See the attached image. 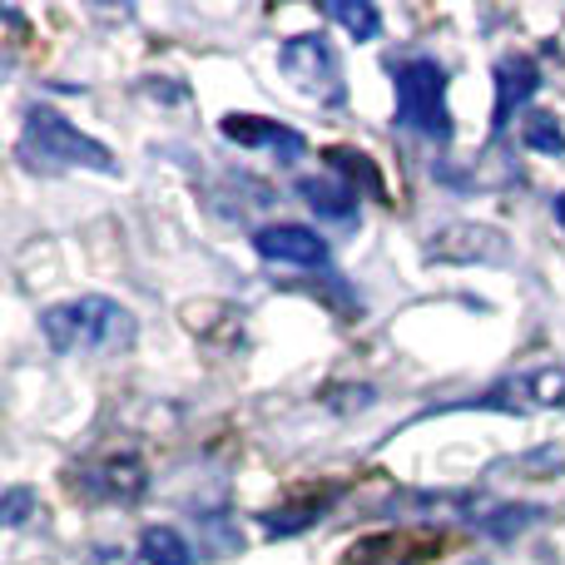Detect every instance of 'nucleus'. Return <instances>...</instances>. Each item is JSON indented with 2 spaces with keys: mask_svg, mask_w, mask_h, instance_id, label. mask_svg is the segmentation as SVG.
Segmentation results:
<instances>
[{
  "mask_svg": "<svg viewBox=\"0 0 565 565\" xmlns=\"http://www.w3.org/2000/svg\"><path fill=\"white\" fill-rule=\"evenodd\" d=\"M40 332L65 358H115L135 348V312L115 298H70L40 312Z\"/></svg>",
  "mask_w": 565,
  "mask_h": 565,
  "instance_id": "f257e3e1",
  "label": "nucleus"
},
{
  "mask_svg": "<svg viewBox=\"0 0 565 565\" xmlns=\"http://www.w3.org/2000/svg\"><path fill=\"white\" fill-rule=\"evenodd\" d=\"M20 159L35 169H95V174H119L115 154L85 129H75L60 109H30L20 129Z\"/></svg>",
  "mask_w": 565,
  "mask_h": 565,
  "instance_id": "f03ea898",
  "label": "nucleus"
},
{
  "mask_svg": "<svg viewBox=\"0 0 565 565\" xmlns=\"http://www.w3.org/2000/svg\"><path fill=\"white\" fill-rule=\"evenodd\" d=\"M392 89H397V125L447 145L451 139V109H447V70L431 55H412L392 65Z\"/></svg>",
  "mask_w": 565,
  "mask_h": 565,
  "instance_id": "7ed1b4c3",
  "label": "nucleus"
},
{
  "mask_svg": "<svg viewBox=\"0 0 565 565\" xmlns=\"http://www.w3.org/2000/svg\"><path fill=\"white\" fill-rule=\"evenodd\" d=\"M278 65L302 95L322 99V105H338L342 99V65L322 35H292L288 45L278 50Z\"/></svg>",
  "mask_w": 565,
  "mask_h": 565,
  "instance_id": "20e7f679",
  "label": "nucleus"
},
{
  "mask_svg": "<svg viewBox=\"0 0 565 565\" xmlns=\"http://www.w3.org/2000/svg\"><path fill=\"white\" fill-rule=\"evenodd\" d=\"M254 248L268 264H292V268H322L328 264V244L302 224H268L254 234Z\"/></svg>",
  "mask_w": 565,
  "mask_h": 565,
  "instance_id": "39448f33",
  "label": "nucleus"
},
{
  "mask_svg": "<svg viewBox=\"0 0 565 565\" xmlns=\"http://www.w3.org/2000/svg\"><path fill=\"white\" fill-rule=\"evenodd\" d=\"M541 89V70L531 55H507L497 65V119H491V129H507L511 115H516L521 105H526L531 95Z\"/></svg>",
  "mask_w": 565,
  "mask_h": 565,
  "instance_id": "423d86ee",
  "label": "nucleus"
},
{
  "mask_svg": "<svg viewBox=\"0 0 565 565\" xmlns=\"http://www.w3.org/2000/svg\"><path fill=\"white\" fill-rule=\"evenodd\" d=\"M224 139H234V145H244V149H274V154H282V159L302 154L298 129L278 125V119H258V115H228L224 119Z\"/></svg>",
  "mask_w": 565,
  "mask_h": 565,
  "instance_id": "0eeeda50",
  "label": "nucleus"
},
{
  "mask_svg": "<svg viewBox=\"0 0 565 565\" xmlns=\"http://www.w3.org/2000/svg\"><path fill=\"white\" fill-rule=\"evenodd\" d=\"M145 487L149 481H145V461L139 457H109L105 467L89 477V491H99V497H109V501H135Z\"/></svg>",
  "mask_w": 565,
  "mask_h": 565,
  "instance_id": "6e6552de",
  "label": "nucleus"
},
{
  "mask_svg": "<svg viewBox=\"0 0 565 565\" xmlns=\"http://www.w3.org/2000/svg\"><path fill=\"white\" fill-rule=\"evenodd\" d=\"M298 194L308 199L322 218H338V224H348V218L358 214V189L342 184V179H302Z\"/></svg>",
  "mask_w": 565,
  "mask_h": 565,
  "instance_id": "1a4fd4ad",
  "label": "nucleus"
},
{
  "mask_svg": "<svg viewBox=\"0 0 565 565\" xmlns=\"http://www.w3.org/2000/svg\"><path fill=\"white\" fill-rule=\"evenodd\" d=\"M189 561H194V556H189L184 536H179V531H169V526H149L145 536H139L135 556H129V565H189Z\"/></svg>",
  "mask_w": 565,
  "mask_h": 565,
  "instance_id": "9d476101",
  "label": "nucleus"
},
{
  "mask_svg": "<svg viewBox=\"0 0 565 565\" xmlns=\"http://www.w3.org/2000/svg\"><path fill=\"white\" fill-rule=\"evenodd\" d=\"M328 15L338 20V25H348L358 40H377V30H382V15H377V6H367V0H332L328 6Z\"/></svg>",
  "mask_w": 565,
  "mask_h": 565,
  "instance_id": "9b49d317",
  "label": "nucleus"
},
{
  "mask_svg": "<svg viewBox=\"0 0 565 565\" xmlns=\"http://www.w3.org/2000/svg\"><path fill=\"white\" fill-rule=\"evenodd\" d=\"M521 139H526L536 154H565V135L551 115H526L521 119Z\"/></svg>",
  "mask_w": 565,
  "mask_h": 565,
  "instance_id": "f8f14e48",
  "label": "nucleus"
},
{
  "mask_svg": "<svg viewBox=\"0 0 565 565\" xmlns=\"http://www.w3.org/2000/svg\"><path fill=\"white\" fill-rule=\"evenodd\" d=\"M30 507H35V497H30L25 487H10L6 501H0V521H6V526H20V521L30 516Z\"/></svg>",
  "mask_w": 565,
  "mask_h": 565,
  "instance_id": "ddd939ff",
  "label": "nucleus"
},
{
  "mask_svg": "<svg viewBox=\"0 0 565 565\" xmlns=\"http://www.w3.org/2000/svg\"><path fill=\"white\" fill-rule=\"evenodd\" d=\"M556 224H561V228H565V194H561V199H556Z\"/></svg>",
  "mask_w": 565,
  "mask_h": 565,
  "instance_id": "4468645a",
  "label": "nucleus"
}]
</instances>
